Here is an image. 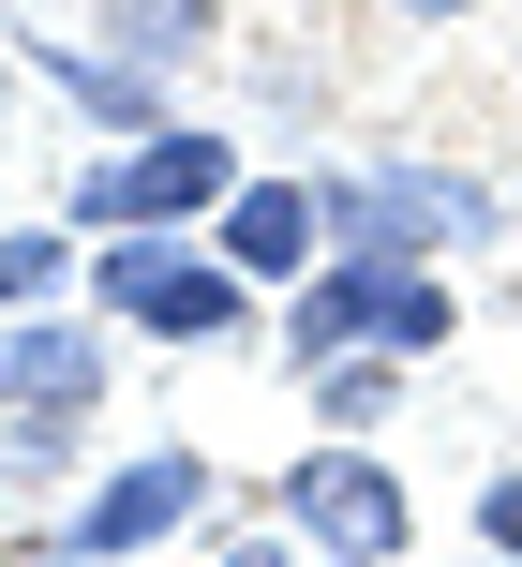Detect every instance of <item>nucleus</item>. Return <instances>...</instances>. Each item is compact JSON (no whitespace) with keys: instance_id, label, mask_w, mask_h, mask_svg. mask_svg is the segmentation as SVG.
Here are the masks:
<instances>
[{"instance_id":"obj_1","label":"nucleus","mask_w":522,"mask_h":567,"mask_svg":"<svg viewBox=\"0 0 522 567\" xmlns=\"http://www.w3.org/2000/svg\"><path fill=\"white\" fill-rule=\"evenodd\" d=\"M254 299H269V284L239 269L225 239H195V225H119V239H90V313H105V329L239 343V329H254Z\"/></svg>"},{"instance_id":"obj_2","label":"nucleus","mask_w":522,"mask_h":567,"mask_svg":"<svg viewBox=\"0 0 522 567\" xmlns=\"http://www.w3.org/2000/svg\"><path fill=\"white\" fill-rule=\"evenodd\" d=\"M448 329H463V284H434V255H374V239H344L314 284H284V373L344 359V343H404V359H434Z\"/></svg>"},{"instance_id":"obj_3","label":"nucleus","mask_w":522,"mask_h":567,"mask_svg":"<svg viewBox=\"0 0 522 567\" xmlns=\"http://www.w3.org/2000/svg\"><path fill=\"white\" fill-rule=\"evenodd\" d=\"M239 179H254V165H239L209 120H165V135H119L105 165L60 179V225H75V239H119V225H225Z\"/></svg>"},{"instance_id":"obj_4","label":"nucleus","mask_w":522,"mask_h":567,"mask_svg":"<svg viewBox=\"0 0 522 567\" xmlns=\"http://www.w3.org/2000/svg\"><path fill=\"white\" fill-rule=\"evenodd\" d=\"M344 239H374V255H478V239H508V195L463 165H358L328 179V255Z\"/></svg>"},{"instance_id":"obj_5","label":"nucleus","mask_w":522,"mask_h":567,"mask_svg":"<svg viewBox=\"0 0 522 567\" xmlns=\"http://www.w3.org/2000/svg\"><path fill=\"white\" fill-rule=\"evenodd\" d=\"M209 493H225V478H209V449H135L119 478H90L75 508L45 523V553H60V567H119V553H165L179 523H209Z\"/></svg>"},{"instance_id":"obj_6","label":"nucleus","mask_w":522,"mask_h":567,"mask_svg":"<svg viewBox=\"0 0 522 567\" xmlns=\"http://www.w3.org/2000/svg\"><path fill=\"white\" fill-rule=\"evenodd\" d=\"M284 523H299V553H344V567H388L418 538V493L388 478L358 433H328V449H299L284 463Z\"/></svg>"},{"instance_id":"obj_7","label":"nucleus","mask_w":522,"mask_h":567,"mask_svg":"<svg viewBox=\"0 0 522 567\" xmlns=\"http://www.w3.org/2000/svg\"><path fill=\"white\" fill-rule=\"evenodd\" d=\"M105 403V313H0V419H90Z\"/></svg>"},{"instance_id":"obj_8","label":"nucleus","mask_w":522,"mask_h":567,"mask_svg":"<svg viewBox=\"0 0 522 567\" xmlns=\"http://www.w3.org/2000/svg\"><path fill=\"white\" fill-rule=\"evenodd\" d=\"M209 239H225V255L254 269V284H314V269H328V179L254 165V179L225 195V225H209Z\"/></svg>"},{"instance_id":"obj_9","label":"nucleus","mask_w":522,"mask_h":567,"mask_svg":"<svg viewBox=\"0 0 522 567\" xmlns=\"http://www.w3.org/2000/svg\"><path fill=\"white\" fill-rule=\"evenodd\" d=\"M30 75H45L90 135H165V75H135L105 30H90V45H30Z\"/></svg>"},{"instance_id":"obj_10","label":"nucleus","mask_w":522,"mask_h":567,"mask_svg":"<svg viewBox=\"0 0 522 567\" xmlns=\"http://www.w3.org/2000/svg\"><path fill=\"white\" fill-rule=\"evenodd\" d=\"M90 30H105L135 75H179V60H209V30H225V0H90Z\"/></svg>"},{"instance_id":"obj_11","label":"nucleus","mask_w":522,"mask_h":567,"mask_svg":"<svg viewBox=\"0 0 522 567\" xmlns=\"http://www.w3.org/2000/svg\"><path fill=\"white\" fill-rule=\"evenodd\" d=\"M404 343H344V359H314V373H299V403H314V433H374L388 419V403H404Z\"/></svg>"},{"instance_id":"obj_12","label":"nucleus","mask_w":522,"mask_h":567,"mask_svg":"<svg viewBox=\"0 0 522 567\" xmlns=\"http://www.w3.org/2000/svg\"><path fill=\"white\" fill-rule=\"evenodd\" d=\"M75 284H90V239L75 225H15V239H0V313H60Z\"/></svg>"},{"instance_id":"obj_13","label":"nucleus","mask_w":522,"mask_h":567,"mask_svg":"<svg viewBox=\"0 0 522 567\" xmlns=\"http://www.w3.org/2000/svg\"><path fill=\"white\" fill-rule=\"evenodd\" d=\"M478 553L522 567V463H508V478H478Z\"/></svg>"},{"instance_id":"obj_14","label":"nucleus","mask_w":522,"mask_h":567,"mask_svg":"<svg viewBox=\"0 0 522 567\" xmlns=\"http://www.w3.org/2000/svg\"><path fill=\"white\" fill-rule=\"evenodd\" d=\"M209 567H299V523H284V538H239V553H209Z\"/></svg>"},{"instance_id":"obj_15","label":"nucleus","mask_w":522,"mask_h":567,"mask_svg":"<svg viewBox=\"0 0 522 567\" xmlns=\"http://www.w3.org/2000/svg\"><path fill=\"white\" fill-rule=\"evenodd\" d=\"M388 16H418V30H448V16H478V0H388Z\"/></svg>"},{"instance_id":"obj_16","label":"nucleus","mask_w":522,"mask_h":567,"mask_svg":"<svg viewBox=\"0 0 522 567\" xmlns=\"http://www.w3.org/2000/svg\"><path fill=\"white\" fill-rule=\"evenodd\" d=\"M478 567H508V553H478Z\"/></svg>"},{"instance_id":"obj_17","label":"nucleus","mask_w":522,"mask_h":567,"mask_svg":"<svg viewBox=\"0 0 522 567\" xmlns=\"http://www.w3.org/2000/svg\"><path fill=\"white\" fill-rule=\"evenodd\" d=\"M314 567H344V553H314Z\"/></svg>"},{"instance_id":"obj_18","label":"nucleus","mask_w":522,"mask_h":567,"mask_svg":"<svg viewBox=\"0 0 522 567\" xmlns=\"http://www.w3.org/2000/svg\"><path fill=\"white\" fill-rule=\"evenodd\" d=\"M0 90H15V75H0Z\"/></svg>"},{"instance_id":"obj_19","label":"nucleus","mask_w":522,"mask_h":567,"mask_svg":"<svg viewBox=\"0 0 522 567\" xmlns=\"http://www.w3.org/2000/svg\"><path fill=\"white\" fill-rule=\"evenodd\" d=\"M0 567H15V553H0Z\"/></svg>"}]
</instances>
